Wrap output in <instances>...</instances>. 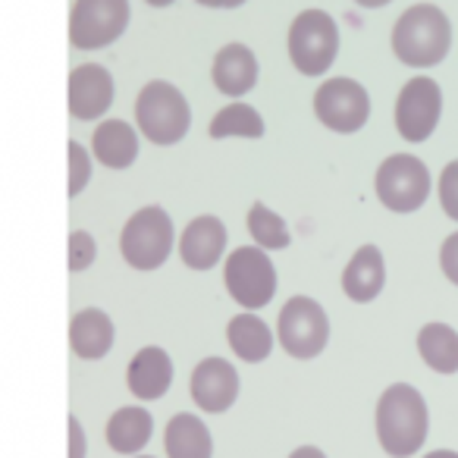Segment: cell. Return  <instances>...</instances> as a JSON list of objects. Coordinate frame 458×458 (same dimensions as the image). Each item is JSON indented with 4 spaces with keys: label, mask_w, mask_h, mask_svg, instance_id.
Masks as SVG:
<instances>
[{
    "label": "cell",
    "mask_w": 458,
    "mask_h": 458,
    "mask_svg": "<svg viewBox=\"0 0 458 458\" xmlns=\"http://www.w3.org/2000/svg\"><path fill=\"white\" fill-rule=\"evenodd\" d=\"M223 249H226V226L210 214L195 216L179 239V255L191 270H210L223 258Z\"/></svg>",
    "instance_id": "obj_14"
},
{
    "label": "cell",
    "mask_w": 458,
    "mask_h": 458,
    "mask_svg": "<svg viewBox=\"0 0 458 458\" xmlns=\"http://www.w3.org/2000/svg\"><path fill=\"white\" fill-rule=\"evenodd\" d=\"M276 333H280V343L289 355L299 361H311L330 343V318L314 299L295 295L283 305Z\"/></svg>",
    "instance_id": "obj_6"
},
{
    "label": "cell",
    "mask_w": 458,
    "mask_h": 458,
    "mask_svg": "<svg viewBox=\"0 0 458 458\" xmlns=\"http://www.w3.org/2000/svg\"><path fill=\"white\" fill-rule=\"evenodd\" d=\"M208 132H210V139H229V135H239V139H261L264 120L249 104H229V107H223L220 114L210 120Z\"/></svg>",
    "instance_id": "obj_24"
},
{
    "label": "cell",
    "mask_w": 458,
    "mask_h": 458,
    "mask_svg": "<svg viewBox=\"0 0 458 458\" xmlns=\"http://www.w3.org/2000/svg\"><path fill=\"white\" fill-rule=\"evenodd\" d=\"M129 26L126 0H79L70 10V41L79 51H98L116 41Z\"/></svg>",
    "instance_id": "obj_9"
},
{
    "label": "cell",
    "mask_w": 458,
    "mask_h": 458,
    "mask_svg": "<svg viewBox=\"0 0 458 458\" xmlns=\"http://www.w3.org/2000/svg\"><path fill=\"white\" fill-rule=\"evenodd\" d=\"M249 233L251 239L258 242V249H286L289 245V229H286V220L280 214L267 208L264 201H255L249 210Z\"/></svg>",
    "instance_id": "obj_25"
},
{
    "label": "cell",
    "mask_w": 458,
    "mask_h": 458,
    "mask_svg": "<svg viewBox=\"0 0 458 458\" xmlns=\"http://www.w3.org/2000/svg\"><path fill=\"white\" fill-rule=\"evenodd\" d=\"M439 204H443V214L458 220V160L445 164L439 173Z\"/></svg>",
    "instance_id": "obj_27"
},
{
    "label": "cell",
    "mask_w": 458,
    "mask_h": 458,
    "mask_svg": "<svg viewBox=\"0 0 458 458\" xmlns=\"http://www.w3.org/2000/svg\"><path fill=\"white\" fill-rule=\"evenodd\" d=\"M91 151L110 170H126L139 157V135L129 123L123 120H104L91 135Z\"/></svg>",
    "instance_id": "obj_20"
},
{
    "label": "cell",
    "mask_w": 458,
    "mask_h": 458,
    "mask_svg": "<svg viewBox=\"0 0 458 458\" xmlns=\"http://www.w3.org/2000/svg\"><path fill=\"white\" fill-rule=\"evenodd\" d=\"M452 47L449 16L433 4H414L393 26V54L405 66H437Z\"/></svg>",
    "instance_id": "obj_2"
},
{
    "label": "cell",
    "mask_w": 458,
    "mask_h": 458,
    "mask_svg": "<svg viewBox=\"0 0 458 458\" xmlns=\"http://www.w3.org/2000/svg\"><path fill=\"white\" fill-rule=\"evenodd\" d=\"M166 458H210L214 455V439L201 418L189 411H179L166 420L164 430Z\"/></svg>",
    "instance_id": "obj_19"
},
{
    "label": "cell",
    "mask_w": 458,
    "mask_h": 458,
    "mask_svg": "<svg viewBox=\"0 0 458 458\" xmlns=\"http://www.w3.org/2000/svg\"><path fill=\"white\" fill-rule=\"evenodd\" d=\"M439 267H443L445 280L452 286H458V233H452L443 242V249H439Z\"/></svg>",
    "instance_id": "obj_29"
},
{
    "label": "cell",
    "mask_w": 458,
    "mask_h": 458,
    "mask_svg": "<svg viewBox=\"0 0 458 458\" xmlns=\"http://www.w3.org/2000/svg\"><path fill=\"white\" fill-rule=\"evenodd\" d=\"M91 179V157L79 141H70V195L76 198Z\"/></svg>",
    "instance_id": "obj_26"
},
{
    "label": "cell",
    "mask_w": 458,
    "mask_h": 458,
    "mask_svg": "<svg viewBox=\"0 0 458 458\" xmlns=\"http://www.w3.org/2000/svg\"><path fill=\"white\" fill-rule=\"evenodd\" d=\"M339 54V26L324 10H301L289 29V57L301 76H320Z\"/></svg>",
    "instance_id": "obj_4"
},
{
    "label": "cell",
    "mask_w": 458,
    "mask_h": 458,
    "mask_svg": "<svg viewBox=\"0 0 458 458\" xmlns=\"http://www.w3.org/2000/svg\"><path fill=\"white\" fill-rule=\"evenodd\" d=\"M98 255V245L95 239L89 236V233H82V229H76L70 236V270H85L91 267V261H95Z\"/></svg>",
    "instance_id": "obj_28"
},
{
    "label": "cell",
    "mask_w": 458,
    "mask_h": 458,
    "mask_svg": "<svg viewBox=\"0 0 458 458\" xmlns=\"http://www.w3.org/2000/svg\"><path fill=\"white\" fill-rule=\"evenodd\" d=\"M126 383L132 389L135 399L154 402L170 389L173 383V361L160 345H145L141 352H135L126 370Z\"/></svg>",
    "instance_id": "obj_15"
},
{
    "label": "cell",
    "mask_w": 458,
    "mask_h": 458,
    "mask_svg": "<svg viewBox=\"0 0 458 458\" xmlns=\"http://www.w3.org/2000/svg\"><path fill=\"white\" fill-rule=\"evenodd\" d=\"M418 352L427 368H433L437 374H455L458 370V333L449 324L420 327Z\"/></svg>",
    "instance_id": "obj_23"
},
{
    "label": "cell",
    "mask_w": 458,
    "mask_h": 458,
    "mask_svg": "<svg viewBox=\"0 0 458 458\" xmlns=\"http://www.w3.org/2000/svg\"><path fill=\"white\" fill-rule=\"evenodd\" d=\"M210 79H214L216 91L229 98H242L255 89L258 82V60L251 47L245 45H226L216 51L214 66H210Z\"/></svg>",
    "instance_id": "obj_16"
},
{
    "label": "cell",
    "mask_w": 458,
    "mask_h": 458,
    "mask_svg": "<svg viewBox=\"0 0 458 458\" xmlns=\"http://www.w3.org/2000/svg\"><path fill=\"white\" fill-rule=\"evenodd\" d=\"M189 393L195 405L208 414H223L236 405L239 399V374L236 368L223 358H204L195 364L189 380Z\"/></svg>",
    "instance_id": "obj_12"
},
{
    "label": "cell",
    "mask_w": 458,
    "mask_h": 458,
    "mask_svg": "<svg viewBox=\"0 0 458 458\" xmlns=\"http://www.w3.org/2000/svg\"><path fill=\"white\" fill-rule=\"evenodd\" d=\"M314 114L333 132H358L370 116V98L355 79H330L314 95Z\"/></svg>",
    "instance_id": "obj_10"
},
{
    "label": "cell",
    "mask_w": 458,
    "mask_h": 458,
    "mask_svg": "<svg viewBox=\"0 0 458 458\" xmlns=\"http://www.w3.org/2000/svg\"><path fill=\"white\" fill-rule=\"evenodd\" d=\"M424 458H458V452H452V449H437V452H427Z\"/></svg>",
    "instance_id": "obj_32"
},
{
    "label": "cell",
    "mask_w": 458,
    "mask_h": 458,
    "mask_svg": "<svg viewBox=\"0 0 458 458\" xmlns=\"http://www.w3.org/2000/svg\"><path fill=\"white\" fill-rule=\"evenodd\" d=\"M377 195L393 214H411L430 195V170L414 154H393L377 170Z\"/></svg>",
    "instance_id": "obj_7"
},
{
    "label": "cell",
    "mask_w": 458,
    "mask_h": 458,
    "mask_svg": "<svg viewBox=\"0 0 458 458\" xmlns=\"http://www.w3.org/2000/svg\"><path fill=\"white\" fill-rule=\"evenodd\" d=\"M120 249L126 264H132L135 270H157L160 264H166V258L173 251L170 214L164 208H157V204L135 210L126 226H123Z\"/></svg>",
    "instance_id": "obj_5"
},
{
    "label": "cell",
    "mask_w": 458,
    "mask_h": 458,
    "mask_svg": "<svg viewBox=\"0 0 458 458\" xmlns=\"http://www.w3.org/2000/svg\"><path fill=\"white\" fill-rule=\"evenodd\" d=\"M139 458H154V455H139Z\"/></svg>",
    "instance_id": "obj_33"
},
{
    "label": "cell",
    "mask_w": 458,
    "mask_h": 458,
    "mask_svg": "<svg viewBox=\"0 0 458 458\" xmlns=\"http://www.w3.org/2000/svg\"><path fill=\"white\" fill-rule=\"evenodd\" d=\"M135 120H139V129L148 141H154V145H176L189 132L191 110L176 85L154 79L135 98Z\"/></svg>",
    "instance_id": "obj_3"
},
{
    "label": "cell",
    "mask_w": 458,
    "mask_h": 458,
    "mask_svg": "<svg viewBox=\"0 0 458 458\" xmlns=\"http://www.w3.org/2000/svg\"><path fill=\"white\" fill-rule=\"evenodd\" d=\"M229 349L236 352L245 364H258L274 349V333L258 314H236L226 327Z\"/></svg>",
    "instance_id": "obj_22"
},
{
    "label": "cell",
    "mask_w": 458,
    "mask_h": 458,
    "mask_svg": "<svg viewBox=\"0 0 458 458\" xmlns=\"http://www.w3.org/2000/svg\"><path fill=\"white\" fill-rule=\"evenodd\" d=\"M154 433V418L141 405H126L107 420V445L120 455H135L148 445Z\"/></svg>",
    "instance_id": "obj_21"
},
{
    "label": "cell",
    "mask_w": 458,
    "mask_h": 458,
    "mask_svg": "<svg viewBox=\"0 0 458 458\" xmlns=\"http://www.w3.org/2000/svg\"><path fill=\"white\" fill-rule=\"evenodd\" d=\"M114 336H116L114 320L101 308H85L70 324V345L85 361H101L114 349Z\"/></svg>",
    "instance_id": "obj_18"
},
{
    "label": "cell",
    "mask_w": 458,
    "mask_h": 458,
    "mask_svg": "<svg viewBox=\"0 0 458 458\" xmlns=\"http://www.w3.org/2000/svg\"><path fill=\"white\" fill-rule=\"evenodd\" d=\"M70 445H72L70 458H85V430H82V424H79L76 414L70 418Z\"/></svg>",
    "instance_id": "obj_30"
},
{
    "label": "cell",
    "mask_w": 458,
    "mask_h": 458,
    "mask_svg": "<svg viewBox=\"0 0 458 458\" xmlns=\"http://www.w3.org/2000/svg\"><path fill=\"white\" fill-rule=\"evenodd\" d=\"M430 430L427 402L411 383H393L377 402V439L393 458H411Z\"/></svg>",
    "instance_id": "obj_1"
},
{
    "label": "cell",
    "mask_w": 458,
    "mask_h": 458,
    "mask_svg": "<svg viewBox=\"0 0 458 458\" xmlns=\"http://www.w3.org/2000/svg\"><path fill=\"white\" fill-rule=\"evenodd\" d=\"M386 283V267H383V251L377 245H361L352 255L349 267L343 274V293L358 305H368L380 295Z\"/></svg>",
    "instance_id": "obj_17"
},
{
    "label": "cell",
    "mask_w": 458,
    "mask_h": 458,
    "mask_svg": "<svg viewBox=\"0 0 458 458\" xmlns=\"http://www.w3.org/2000/svg\"><path fill=\"white\" fill-rule=\"evenodd\" d=\"M114 104V76L98 64L76 66L70 72V114L76 120H98Z\"/></svg>",
    "instance_id": "obj_13"
},
{
    "label": "cell",
    "mask_w": 458,
    "mask_h": 458,
    "mask_svg": "<svg viewBox=\"0 0 458 458\" xmlns=\"http://www.w3.org/2000/svg\"><path fill=\"white\" fill-rule=\"evenodd\" d=\"M443 114V91L433 79L418 76L405 82L395 101V129L405 141H427Z\"/></svg>",
    "instance_id": "obj_11"
},
{
    "label": "cell",
    "mask_w": 458,
    "mask_h": 458,
    "mask_svg": "<svg viewBox=\"0 0 458 458\" xmlns=\"http://www.w3.org/2000/svg\"><path fill=\"white\" fill-rule=\"evenodd\" d=\"M223 280H226L229 295L242 308H249V311L264 308L276 295V270L270 264L267 251L255 249V245L236 249L226 258Z\"/></svg>",
    "instance_id": "obj_8"
},
{
    "label": "cell",
    "mask_w": 458,
    "mask_h": 458,
    "mask_svg": "<svg viewBox=\"0 0 458 458\" xmlns=\"http://www.w3.org/2000/svg\"><path fill=\"white\" fill-rule=\"evenodd\" d=\"M289 458H327V455L318 449V445H299Z\"/></svg>",
    "instance_id": "obj_31"
}]
</instances>
